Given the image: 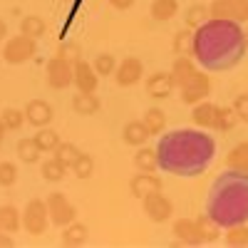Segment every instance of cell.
<instances>
[{
	"label": "cell",
	"mask_w": 248,
	"mask_h": 248,
	"mask_svg": "<svg viewBox=\"0 0 248 248\" xmlns=\"http://www.w3.org/2000/svg\"><path fill=\"white\" fill-rule=\"evenodd\" d=\"M246 50V32L236 20L209 17L194 30V60L209 72L236 67Z\"/></svg>",
	"instance_id": "cell-1"
},
{
	"label": "cell",
	"mask_w": 248,
	"mask_h": 248,
	"mask_svg": "<svg viewBox=\"0 0 248 248\" xmlns=\"http://www.w3.org/2000/svg\"><path fill=\"white\" fill-rule=\"evenodd\" d=\"M216 144L199 129H174L156 144V164L161 171L174 176H199L211 167Z\"/></svg>",
	"instance_id": "cell-2"
},
{
	"label": "cell",
	"mask_w": 248,
	"mask_h": 248,
	"mask_svg": "<svg viewBox=\"0 0 248 248\" xmlns=\"http://www.w3.org/2000/svg\"><path fill=\"white\" fill-rule=\"evenodd\" d=\"M206 216H211L221 229L248 221V174L229 169L218 174L206 196Z\"/></svg>",
	"instance_id": "cell-3"
},
{
	"label": "cell",
	"mask_w": 248,
	"mask_h": 248,
	"mask_svg": "<svg viewBox=\"0 0 248 248\" xmlns=\"http://www.w3.org/2000/svg\"><path fill=\"white\" fill-rule=\"evenodd\" d=\"M37 52V45H35V40L28 37V35H13L5 40V47H3V60L8 62V65H23V62L32 60Z\"/></svg>",
	"instance_id": "cell-4"
},
{
	"label": "cell",
	"mask_w": 248,
	"mask_h": 248,
	"mask_svg": "<svg viewBox=\"0 0 248 248\" xmlns=\"http://www.w3.org/2000/svg\"><path fill=\"white\" fill-rule=\"evenodd\" d=\"M50 226V214H47V203L43 199H32L28 201L25 211H23V229L30 236H43Z\"/></svg>",
	"instance_id": "cell-5"
},
{
	"label": "cell",
	"mask_w": 248,
	"mask_h": 248,
	"mask_svg": "<svg viewBox=\"0 0 248 248\" xmlns=\"http://www.w3.org/2000/svg\"><path fill=\"white\" fill-rule=\"evenodd\" d=\"M209 92H211V79H209V75H203V70H196L179 87V97L184 105H196V102L209 97Z\"/></svg>",
	"instance_id": "cell-6"
},
{
	"label": "cell",
	"mask_w": 248,
	"mask_h": 248,
	"mask_svg": "<svg viewBox=\"0 0 248 248\" xmlns=\"http://www.w3.org/2000/svg\"><path fill=\"white\" fill-rule=\"evenodd\" d=\"M45 203H47L50 223L60 226V229H65V226H67V223H72V221H75V216H77L75 206L70 203V199H67L65 194H62V191H52V194L45 199Z\"/></svg>",
	"instance_id": "cell-7"
},
{
	"label": "cell",
	"mask_w": 248,
	"mask_h": 248,
	"mask_svg": "<svg viewBox=\"0 0 248 248\" xmlns=\"http://www.w3.org/2000/svg\"><path fill=\"white\" fill-rule=\"evenodd\" d=\"M47 85L52 90H65L72 85V62L67 57H52L47 62Z\"/></svg>",
	"instance_id": "cell-8"
},
{
	"label": "cell",
	"mask_w": 248,
	"mask_h": 248,
	"mask_svg": "<svg viewBox=\"0 0 248 248\" xmlns=\"http://www.w3.org/2000/svg\"><path fill=\"white\" fill-rule=\"evenodd\" d=\"M72 85L77 87V92H94L97 85H99L97 70L82 57L72 62Z\"/></svg>",
	"instance_id": "cell-9"
},
{
	"label": "cell",
	"mask_w": 248,
	"mask_h": 248,
	"mask_svg": "<svg viewBox=\"0 0 248 248\" xmlns=\"http://www.w3.org/2000/svg\"><path fill=\"white\" fill-rule=\"evenodd\" d=\"M141 201H144V214H147L152 221H156V223L169 221L171 214H174V203L164 196L161 191H154L149 196H144Z\"/></svg>",
	"instance_id": "cell-10"
},
{
	"label": "cell",
	"mask_w": 248,
	"mask_h": 248,
	"mask_svg": "<svg viewBox=\"0 0 248 248\" xmlns=\"http://www.w3.org/2000/svg\"><path fill=\"white\" fill-rule=\"evenodd\" d=\"M141 77H144V65L139 57H124L114 70V79L119 87H132Z\"/></svg>",
	"instance_id": "cell-11"
},
{
	"label": "cell",
	"mask_w": 248,
	"mask_h": 248,
	"mask_svg": "<svg viewBox=\"0 0 248 248\" xmlns=\"http://www.w3.org/2000/svg\"><path fill=\"white\" fill-rule=\"evenodd\" d=\"M129 191L137 196V199H144L154 191H161V179L154 174V171H139L132 176L129 181Z\"/></svg>",
	"instance_id": "cell-12"
},
{
	"label": "cell",
	"mask_w": 248,
	"mask_h": 248,
	"mask_svg": "<svg viewBox=\"0 0 248 248\" xmlns=\"http://www.w3.org/2000/svg\"><path fill=\"white\" fill-rule=\"evenodd\" d=\"M52 107H50V102L45 99H30L28 102V107H25V119L32 124V127H50V122H52Z\"/></svg>",
	"instance_id": "cell-13"
},
{
	"label": "cell",
	"mask_w": 248,
	"mask_h": 248,
	"mask_svg": "<svg viewBox=\"0 0 248 248\" xmlns=\"http://www.w3.org/2000/svg\"><path fill=\"white\" fill-rule=\"evenodd\" d=\"M174 87L176 85H174V79H171V72H154L147 79V92L154 99H167L174 92Z\"/></svg>",
	"instance_id": "cell-14"
},
{
	"label": "cell",
	"mask_w": 248,
	"mask_h": 248,
	"mask_svg": "<svg viewBox=\"0 0 248 248\" xmlns=\"http://www.w3.org/2000/svg\"><path fill=\"white\" fill-rule=\"evenodd\" d=\"M149 137L152 134L147 129V124L137 122V119L134 122H127V124H124V129H122V139H124V144H129V147H144Z\"/></svg>",
	"instance_id": "cell-15"
},
{
	"label": "cell",
	"mask_w": 248,
	"mask_h": 248,
	"mask_svg": "<svg viewBox=\"0 0 248 248\" xmlns=\"http://www.w3.org/2000/svg\"><path fill=\"white\" fill-rule=\"evenodd\" d=\"M194 223H196L199 246H201V243H214V241H218V236H221V226H218L211 216L201 214V216H196V218H194Z\"/></svg>",
	"instance_id": "cell-16"
},
{
	"label": "cell",
	"mask_w": 248,
	"mask_h": 248,
	"mask_svg": "<svg viewBox=\"0 0 248 248\" xmlns=\"http://www.w3.org/2000/svg\"><path fill=\"white\" fill-rule=\"evenodd\" d=\"M214 117H216V105H211V102H196L194 105V112H191V119L196 127L201 129H214Z\"/></svg>",
	"instance_id": "cell-17"
},
{
	"label": "cell",
	"mask_w": 248,
	"mask_h": 248,
	"mask_svg": "<svg viewBox=\"0 0 248 248\" xmlns=\"http://www.w3.org/2000/svg\"><path fill=\"white\" fill-rule=\"evenodd\" d=\"M72 109L82 117H92L99 112V99L94 92H77L72 97Z\"/></svg>",
	"instance_id": "cell-18"
},
{
	"label": "cell",
	"mask_w": 248,
	"mask_h": 248,
	"mask_svg": "<svg viewBox=\"0 0 248 248\" xmlns=\"http://www.w3.org/2000/svg\"><path fill=\"white\" fill-rule=\"evenodd\" d=\"M174 236L179 243L184 246H199V236H196V223L194 218H176L174 221Z\"/></svg>",
	"instance_id": "cell-19"
},
{
	"label": "cell",
	"mask_w": 248,
	"mask_h": 248,
	"mask_svg": "<svg viewBox=\"0 0 248 248\" xmlns=\"http://www.w3.org/2000/svg\"><path fill=\"white\" fill-rule=\"evenodd\" d=\"M194 72H196V65H194L191 57H184V55H181V57L174 60V65H171V79H174L176 87H181Z\"/></svg>",
	"instance_id": "cell-20"
},
{
	"label": "cell",
	"mask_w": 248,
	"mask_h": 248,
	"mask_svg": "<svg viewBox=\"0 0 248 248\" xmlns=\"http://www.w3.org/2000/svg\"><path fill=\"white\" fill-rule=\"evenodd\" d=\"M20 226H23V214H20L15 206H0V231L5 233H15Z\"/></svg>",
	"instance_id": "cell-21"
},
{
	"label": "cell",
	"mask_w": 248,
	"mask_h": 248,
	"mask_svg": "<svg viewBox=\"0 0 248 248\" xmlns=\"http://www.w3.org/2000/svg\"><path fill=\"white\" fill-rule=\"evenodd\" d=\"M226 164H229V169H236V171H246L248 174V141L236 144V147L226 154Z\"/></svg>",
	"instance_id": "cell-22"
},
{
	"label": "cell",
	"mask_w": 248,
	"mask_h": 248,
	"mask_svg": "<svg viewBox=\"0 0 248 248\" xmlns=\"http://www.w3.org/2000/svg\"><path fill=\"white\" fill-rule=\"evenodd\" d=\"M90 231H87V226L85 223H67L65 226V231H62V246H82L87 241Z\"/></svg>",
	"instance_id": "cell-23"
},
{
	"label": "cell",
	"mask_w": 248,
	"mask_h": 248,
	"mask_svg": "<svg viewBox=\"0 0 248 248\" xmlns=\"http://www.w3.org/2000/svg\"><path fill=\"white\" fill-rule=\"evenodd\" d=\"M238 114L233 112V107H216V117H214V129L218 132H231L236 124H238Z\"/></svg>",
	"instance_id": "cell-24"
},
{
	"label": "cell",
	"mask_w": 248,
	"mask_h": 248,
	"mask_svg": "<svg viewBox=\"0 0 248 248\" xmlns=\"http://www.w3.org/2000/svg\"><path fill=\"white\" fill-rule=\"evenodd\" d=\"M174 55L176 57H194V30H179L174 35Z\"/></svg>",
	"instance_id": "cell-25"
},
{
	"label": "cell",
	"mask_w": 248,
	"mask_h": 248,
	"mask_svg": "<svg viewBox=\"0 0 248 248\" xmlns=\"http://www.w3.org/2000/svg\"><path fill=\"white\" fill-rule=\"evenodd\" d=\"M179 13V0H154L152 3V17L159 23H167Z\"/></svg>",
	"instance_id": "cell-26"
},
{
	"label": "cell",
	"mask_w": 248,
	"mask_h": 248,
	"mask_svg": "<svg viewBox=\"0 0 248 248\" xmlns=\"http://www.w3.org/2000/svg\"><path fill=\"white\" fill-rule=\"evenodd\" d=\"M20 32L32 37V40H37V37H43L47 32V25H45V20L40 15H25L23 23H20Z\"/></svg>",
	"instance_id": "cell-27"
},
{
	"label": "cell",
	"mask_w": 248,
	"mask_h": 248,
	"mask_svg": "<svg viewBox=\"0 0 248 248\" xmlns=\"http://www.w3.org/2000/svg\"><path fill=\"white\" fill-rule=\"evenodd\" d=\"M32 139H35V144L40 147V152H55V147L60 144V134L55 129H50V127H40Z\"/></svg>",
	"instance_id": "cell-28"
},
{
	"label": "cell",
	"mask_w": 248,
	"mask_h": 248,
	"mask_svg": "<svg viewBox=\"0 0 248 248\" xmlns=\"http://www.w3.org/2000/svg\"><path fill=\"white\" fill-rule=\"evenodd\" d=\"M67 164H62L60 159H47L45 164H43V179L45 181H62L65 179V174H67Z\"/></svg>",
	"instance_id": "cell-29"
},
{
	"label": "cell",
	"mask_w": 248,
	"mask_h": 248,
	"mask_svg": "<svg viewBox=\"0 0 248 248\" xmlns=\"http://www.w3.org/2000/svg\"><path fill=\"white\" fill-rule=\"evenodd\" d=\"M134 164H137L139 171H154V169H159V164H156V149L141 147L134 154Z\"/></svg>",
	"instance_id": "cell-30"
},
{
	"label": "cell",
	"mask_w": 248,
	"mask_h": 248,
	"mask_svg": "<svg viewBox=\"0 0 248 248\" xmlns=\"http://www.w3.org/2000/svg\"><path fill=\"white\" fill-rule=\"evenodd\" d=\"M40 147L35 144V139H20L17 141V156H20V161H25V164H35V161H40Z\"/></svg>",
	"instance_id": "cell-31"
},
{
	"label": "cell",
	"mask_w": 248,
	"mask_h": 248,
	"mask_svg": "<svg viewBox=\"0 0 248 248\" xmlns=\"http://www.w3.org/2000/svg\"><path fill=\"white\" fill-rule=\"evenodd\" d=\"M144 124H147L149 134H161L164 127H167V114H164L159 107H152V109H147V114H144Z\"/></svg>",
	"instance_id": "cell-32"
},
{
	"label": "cell",
	"mask_w": 248,
	"mask_h": 248,
	"mask_svg": "<svg viewBox=\"0 0 248 248\" xmlns=\"http://www.w3.org/2000/svg\"><path fill=\"white\" fill-rule=\"evenodd\" d=\"M206 17H209V5H191L184 15V23L189 30H196L199 25L206 23Z\"/></svg>",
	"instance_id": "cell-33"
},
{
	"label": "cell",
	"mask_w": 248,
	"mask_h": 248,
	"mask_svg": "<svg viewBox=\"0 0 248 248\" xmlns=\"http://www.w3.org/2000/svg\"><path fill=\"white\" fill-rule=\"evenodd\" d=\"M70 169H72V174L77 179H90L92 171H94V159L90 154H85V152H79V156L75 159V164H72Z\"/></svg>",
	"instance_id": "cell-34"
},
{
	"label": "cell",
	"mask_w": 248,
	"mask_h": 248,
	"mask_svg": "<svg viewBox=\"0 0 248 248\" xmlns=\"http://www.w3.org/2000/svg\"><path fill=\"white\" fill-rule=\"evenodd\" d=\"M226 243L229 246H248V226L246 223H236V226H229L226 229Z\"/></svg>",
	"instance_id": "cell-35"
},
{
	"label": "cell",
	"mask_w": 248,
	"mask_h": 248,
	"mask_svg": "<svg viewBox=\"0 0 248 248\" xmlns=\"http://www.w3.org/2000/svg\"><path fill=\"white\" fill-rule=\"evenodd\" d=\"M229 17L236 23H248V0H223Z\"/></svg>",
	"instance_id": "cell-36"
},
{
	"label": "cell",
	"mask_w": 248,
	"mask_h": 248,
	"mask_svg": "<svg viewBox=\"0 0 248 248\" xmlns=\"http://www.w3.org/2000/svg\"><path fill=\"white\" fill-rule=\"evenodd\" d=\"M92 67L97 70V75H99V77L114 75V70H117L114 55H109V52H102V55H97V57H94V62H92Z\"/></svg>",
	"instance_id": "cell-37"
},
{
	"label": "cell",
	"mask_w": 248,
	"mask_h": 248,
	"mask_svg": "<svg viewBox=\"0 0 248 248\" xmlns=\"http://www.w3.org/2000/svg\"><path fill=\"white\" fill-rule=\"evenodd\" d=\"M77 156H79V149L75 147V144H70V141H65V144L60 141L55 147V159H60L62 164H67V167H72Z\"/></svg>",
	"instance_id": "cell-38"
},
{
	"label": "cell",
	"mask_w": 248,
	"mask_h": 248,
	"mask_svg": "<svg viewBox=\"0 0 248 248\" xmlns=\"http://www.w3.org/2000/svg\"><path fill=\"white\" fill-rule=\"evenodd\" d=\"M0 119H3L5 129H13V132H15V129L23 127V122H25V112H20V109H15V107H8V109H3Z\"/></svg>",
	"instance_id": "cell-39"
},
{
	"label": "cell",
	"mask_w": 248,
	"mask_h": 248,
	"mask_svg": "<svg viewBox=\"0 0 248 248\" xmlns=\"http://www.w3.org/2000/svg\"><path fill=\"white\" fill-rule=\"evenodd\" d=\"M17 181V167L10 161H0V186H13Z\"/></svg>",
	"instance_id": "cell-40"
},
{
	"label": "cell",
	"mask_w": 248,
	"mask_h": 248,
	"mask_svg": "<svg viewBox=\"0 0 248 248\" xmlns=\"http://www.w3.org/2000/svg\"><path fill=\"white\" fill-rule=\"evenodd\" d=\"M231 107H233V112L238 114L241 122H248V94H238Z\"/></svg>",
	"instance_id": "cell-41"
},
{
	"label": "cell",
	"mask_w": 248,
	"mask_h": 248,
	"mask_svg": "<svg viewBox=\"0 0 248 248\" xmlns=\"http://www.w3.org/2000/svg\"><path fill=\"white\" fill-rule=\"evenodd\" d=\"M132 3L134 0H109V5L117 8V10H127V8H132Z\"/></svg>",
	"instance_id": "cell-42"
},
{
	"label": "cell",
	"mask_w": 248,
	"mask_h": 248,
	"mask_svg": "<svg viewBox=\"0 0 248 248\" xmlns=\"http://www.w3.org/2000/svg\"><path fill=\"white\" fill-rule=\"evenodd\" d=\"M5 246L10 248V246H13V238H10L5 231H0V248H5Z\"/></svg>",
	"instance_id": "cell-43"
},
{
	"label": "cell",
	"mask_w": 248,
	"mask_h": 248,
	"mask_svg": "<svg viewBox=\"0 0 248 248\" xmlns=\"http://www.w3.org/2000/svg\"><path fill=\"white\" fill-rule=\"evenodd\" d=\"M5 124H3V119H0V147H3V139H5Z\"/></svg>",
	"instance_id": "cell-44"
},
{
	"label": "cell",
	"mask_w": 248,
	"mask_h": 248,
	"mask_svg": "<svg viewBox=\"0 0 248 248\" xmlns=\"http://www.w3.org/2000/svg\"><path fill=\"white\" fill-rule=\"evenodd\" d=\"M5 35H8V25L0 20V40H5Z\"/></svg>",
	"instance_id": "cell-45"
},
{
	"label": "cell",
	"mask_w": 248,
	"mask_h": 248,
	"mask_svg": "<svg viewBox=\"0 0 248 248\" xmlns=\"http://www.w3.org/2000/svg\"><path fill=\"white\" fill-rule=\"evenodd\" d=\"M246 47H248V28H246Z\"/></svg>",
	"instance_id": "cell-46"
},
{
	"label": "cell",
	"mask_w": 248,
	"mask_h": 248,
	"mask_svg": "<svg viewBox=\"0 0 248 248\" xmlns=\"http://www.w3.org/2000/svg\"><path fill=\"white\" fill-rule=\"evenodd\" d=\"M0 60H3V55H0Z\"/></svg>",
	"instance_id": "cell-47"
}]
</instances>
